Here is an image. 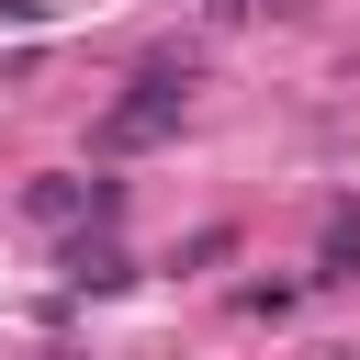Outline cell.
Wrapping results in <instances>:
<instances>
[{
	"instance_id": "obj_3",
	"label": "cell",
	"mask_w": 360,
	"mask_h": 360,
	"mask_svg": "<svg viewBox=\"0 0 360 360\" xmlns=\"http://www.w3.org/2000/svg\"><path fill=\"white\" fill-rule=\"evenodd\" d=\"M315 292H349L360 281V191H338L326 202V236H315V270H304Z\"/></svg>"
},
{
	"instance_id": "obj_2",
	"label": "cell",
	"mask_w": 360,
	"mask_h": 360,
	"mask_svg": "<svg viewBox=\"0 0 360 360\" xmlns=\"http://www.w3.org/2000/svg\"><path fill=\"white\" fill-rule=\"evenodd\" d=\"M169 135H180V101H158V90H135V79H124V101L90 124L101 158H146V146H169Z\"/></svg>"
},
{
	"instance_id": "obj_1",
	"label": "cell",
	"mask_w": 360,
	"mask_h": 360,
	"mask_svg": "<svg viewBox=\"0 0 360 360\" xmlns=\"http://www.w3.org/2000/svg\"><path fill=\"white\" fill-rule=\"evenodd\" d=\"M56 270H68V292H101V304L135 292V248H124L112 225H68V236H56Z\"/></svg>"
},
{
	"instance_id": "obj_5",
	"label": "cell",
	"mask_w": 360,
	"mask_h": 360,
	"mask_svg": "<svg viewBox=\"0 0 360 360\" xmlns=\"http://www.w3.org/2000/svg\"><path fill=\"white\" fill-rule=\"evenodd\" d=\"M304 292H315V281H281V270H270V281H248V292H236V315H259V326H281V315H292Z\"/></svg>"
},
{
	"instance_id": "obj_6",
	"label": "cell",
	"mask_w": 360,
	"mask_h": 360,
	"mask_svg": "<svg viewBox=\"0 0 360 360\" xmlns=\"http://www.w3.org/2000/svg\"><path fill=\"white\" fill-rule=\"evenodd\" d=\"M214 259H236V225H202V236H180V259H169V270H214Z\"/></svg>"
},
{
	"instance_id": "obj_4",
	"label": "cell",
	"mask_w": 360,
	"mask_h": 360,
	"mask_svg": "<svg viewBox=\"0 0 360 360\" xmlns=\"http://www.w3.org/2000/svg\"><path fill=\"white\" fill-rule=\"evenodd\" d=\"M90 214V180L79 169H45V180H22V225H45V236H68Z\"/></svg>"
},
{
	"instance_id": "obj_7",
	"label": "cell",
	"mask_w": 360,
	"mask_h": 360,
	"mask_svg": "<svg viewBox=\"0 0 360 360\" xmlns=\"http://www.w3.org/2000/svg\"><path fill=\"white\" fill-rule=\"evenodd\" d=\"M270 11H292V0H202V22H270Z\"/></svg>"
}]
</instances>
